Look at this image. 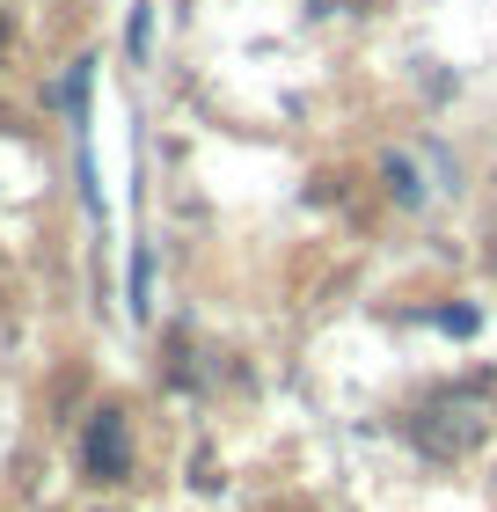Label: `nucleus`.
<instances>
[{
  "instance_id": "3",
  "label": "nucleus",
  "mask_w": 497,
  "mask_h": 512,
  "mask_svg": "<svg viewBox=\"0 0 497 512\" xmlns=\"http://www.w3.org/2000/svg\"><path fill=\"white\" fill-rule=\"evenodd\" d=\"M147 293H154V264L139 256V264H132V315H147Z\"/></svg>"
},
{
  "instance_id": "1",
  "label": "nucleus",
  "mask_w": 497,
  "mask_h": 512,
  "mask_svg": "<svg viewBox=\"0 0 497 512\" xmlns=\"http://www.w3.org/2000/svg\"><path fill=\"white\" fill-rule=\"evenodd\" d=\"M81 461L96 483H125L132 476V432H125V410H96L81 432Z\"/></svg>"
},
{
  "instance_id": "4",
  "label": "nucleus",
  "mask_w": 497,
  "mask_h": 512,
  "mask_svg": "<svg viewBox=\"0 0 497 512\" xmlns=\"http://www.w3.org/2000/svg\"><path fill=\"white\" fill-rule=\"evenodd\" d=\"M0 44H8V8H0Z\"/></svg>"
},
{
  "instance_id": "2",
  "label": "nucleus",
  "mask_w": 497,
  "mask_h": 512,
  "mask_svg": "<svg viewBox=\"0 0 497 512\" xmlns=\"http://www.w3.org/2000/svg\"><path fill=\"white\" fill-rule=\"evenodd\" d=\"M432 322H439V330H454V337H476V330H483L476 308H432Z\"/></svg>"
}]
</instances>
